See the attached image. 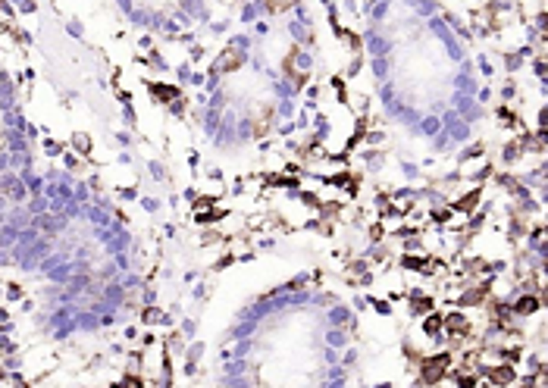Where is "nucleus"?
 <instances>
[{
  "label": "nucleus",
  "instance_id": "obj_8",
  "mask_svg": "<svg viewBox=\"0 0 548 388\" xmlns=\"http://www.w3.org/2000/svg\"><path fill=\"white\" fill-rule=\"evenodd\" d=\"M298 0H266V10L270 13H285L289 6H295Z\"/></svg>",
  "mask_w": 548,
  "mask_h": 388
},
{
  "label": "nucleus",
  "instance_id": "obj_2",
  "mask_svg": "<svg viewBox=\"0 0 548 388\" xmlns=\"http://www.w3.org/2000/svg\"><path fill=\"white\" fill-rule=\"evenodd\" d=\"M285 72L295 78V85H304L307 82V72H310V66H307V57L298 48L292 50L289 57H285Z\"/></svg>",
  "mask_w": 548,
  "mask_h": 388
},
{
  "label": "nucleus",
  "instance_id": "obj_6",
  "mask_svg": "<svg viewBox=\"0 0 548 388\" xmlns=\"http://www.w3.org/2000/svg\"><path fill=\"white\" fill-rule=\"evenodd\" d=\"M536 307H539V300L530 294V298H520V300H517L514 313H517V317H530V313H536Z\"/></svg>",
  "mask_w": 548,
  "mask_h": 388
},
{
  "label": "nucleus",
  "instance_id": "obj_1",
  "mask_svg": "<svg viewBox=\"0 0 548 388\" xmlns=\"http://www.w3.org/2000/svg\"><path fill=\"white\" fill-rule=\"evenodd\" d=\"M448 363H451V357H448V354H439V357L426 360V363H423V382H426V385H436V382H442V379H445V373H448Z\"/></svg>",
  "mask_w": 548,
  "mask_h": 388
},
{
  "label": "nucleus",
  "instance_id": "obj_3",
  "mask_svg": "<svg viewBox=\"0 0 548 388\" xmlns=\"http://www.w3.org/2000/svg\"><path fill=\"white\" fill-rule=\"evenodd\" d=\"M245 63V53H242V48H226L223 53H219V69L223 72H232V69H238V66Z\"/></svg>",
  "mask_w": 548,
  "mask_h": 388
},
{
  "label": "nucleus",
  "instance_id": "obj_4",
  "mask_svg": "<svg viewBox=\"0 0 548 388\" xmlns=\"http://www.w3.org/2000/svg\"><path fill=\"white\" fill-rule=\"evenodd\" d=\"M489 382L492 385H511L514 382V366L511 363H492V370H489Z\"/></svg>",
  "mask_w": 548,
  "mask_h": 388
},
{
  "label": "nucleus",
  "instance_id": "obj_9",
  "mask_svg": "<svg viewBox=\"0 0 548 388\" xmlns=\"http://www.w3.org/2000/svg\"><path fill=\"white\" fill-rule=\"evenodd\" d=\"M477 200H479V188H473L464 200H458V210H473V204H477Z\"/></svg>",
  "mask_w": 548,
  "mask_h": 388
},
{
  "label": "nucleus",
  "instance_id": "obj_10",
  "mask_svg": "<svg viewBox=\"0 0 548 388\" xmlns=\"http://www.w3.org/2000/svg\"><path fill=\"white\" fill-rule=\"evenodd\" d=\"M430 298H417V300H413V310H417V313H423V310H430Z\"/></svg>",
  "mask_w": 548,
  "mask_h": 388
},
{
  "label": "nucleus",
  "instance_id": "obj_7",
  "mask_svg": "<svg viewBox=\"0 0 548 388\" xmlns=\"http://www.w3.org/2000/svg\"><path fill=\"white\" fill-rule=\"evenodd\" d=\"M151 91H153V95H157L160 100H176V97H179V91L170 88V85H151Z\"/></svg>",
  "mask_w": 548,
  "mask_h": 388
},
{
  "label": "nucleus",
  "instance_id": "obj_11",
  "mask_svg": "<svg viewBox=\"0 0 548 388\" xmlns=\"http://www.w3.org/2000/svg\"><path fill=\"white\" fill-rule=\"evenodd\" d=\"M439 326H442V319H439V317H430V319H426V332H439Z\"/></svg>",
  "mask_w": 548,
  "mask_h": 388
},
{
  "label": "nucleus",
  "instance_id": "obj_5",
  "mask_svg": "<svg viewBox=\"0 0 548 388\" xmlns=\"http://www.w3.org/2000/svg\"><path fill=\"white\" fill-rule=\"evenodd\" d=\"M270 119H273V106H260V110L254 113V135L263 138L266 129H270Z\"/></svg>",
  "mask_w": 548,
  "mask_h": 388
}]
</instances>
